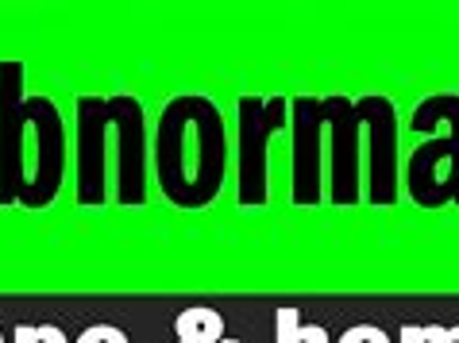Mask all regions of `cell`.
Instances as JSON below:
<instances>
[{
	"label": "cell",
	"instance_id": "52a82bcc",
	"mask_svg": "<svg viewBox=\"0 0 459 343\" xmlns=\"http://www.w3.org/2000/svg\"><path fill=\"white\" fill-rule=\"evenodd\" d=\"M355 116L367 128V197L390 205L398 197V112L386 97L355 100Z\"/></svg>",
	"mask_w": 459,
	"mask_h": 343
},
{
	"label": "cell",
	"instance_id": "277c9868",
	"mask_svg": "<svg viewBox=\"0 0 459 343\" xmlns=\"http://www.w3.org/2000/svg\"><path fill=\"white\" fill-rule=\"evenodd\" d=\"M293 112V205L309 209L321 201V177L328 155V193L333 205L359 201V155L363 124L355 116V100L348 97H298Z\"/></svg>",
	"mask_w": 459,
	"mask_h": 343
},
{
	"label": "cell",
	"instance_id": "7a4b0ae2",
	"mask_svg": "<svg viewBox=\"0 0 459 343\" xmlns=\"http://www.w3.org/2000/svg\"><path fill=\"white\" fill-rule=\"evenodd\" d=\"M108 193L120 205L147 197V120L135 97L78 100V205L97 209Z\"/></svg>",
	"mask_w": 459,
	"mask_h": 343
},
{
	"label": "cell",
	"instance_id": "ba28073f",
	"mask_svg": "<svg viewBox=\"0 0 459 343\" xmlns=\"http://www.w3.org/2000/svg\"><path fill=\"white\" fill-rule=\"evenodd\" d=\"M16 343H66L58 328H16Z\"/></svg>",
	"mask_w": 459,
	"mask_h": 343
},
{
	"label": "cell",
	"instance_id": "3957f363",
	"mask_svg": "<svg viewBox=\"0 0 459 343\" xmlns=\"http://www.w3.org/2000/svg\"><path fill=\"white\" fill-rule=\"evenodd\" d=\"M228 170L224 116L209 97H174L155 128V174L178 209H205L221 197Z\"/></svg>",
	"mask_w": 459,
	"mask_h": 343
},
{
	"label": "cell",
	"instance_id": "5b68a950",
	"mask_svg": "<svg viewBox=\"0 0 459 343\" xmlns=\"http://www.w3.org/2000/svg\"><path fill=\"white\" fill-rule=\"evenodd\" d=\"M410 132L425 135L405 162V189L420 209L459 205V93H437L420 100L410 116Z\"/></svg>",
	"mask_w": 459,
	"mask_h": 343
},
{
	"label": "cell",
	"instance_id": "9c48e42d",
	"mask_svg": "<svg viewBox=\"0 0 459 343\" xmlns=\"http://www.w3.org/2000/svg\"><path fill=\"white\" fill-rule=\"evenodd\" d=\"M78 343H127V336L124 332H117V328H89V332L78 339Z\"/></svg>",
	"mask_w": 459,
	"mask_h": 343
},
{
	"label": "cell",
	"instance_id": "8992f818",
	"mask_svg": "<svg viewBox=\"0 0 459 343\" xmlns=\"http://www.w3.org/2000/svg\"><path fill=\"white\" fill-rule=\"evenodd\" d=\"M282 97H239V205H263L271 182V135L286 124Z\"/></svg>",
	"mask_w": 459,
	"mask_h": 343
},
{
	"label": "cell",
	"instance_id": "6da1fadb",
	"mask_svg": "<svg viewBox=\"0 0 459 343\" xmlns=\"http://www.w3.org/2000/svg\"><path fill=\"white\" fill-rule=\"evenodd\" d=\"M23 62H0V205L43 209L66 174V128L50 97L23 93Z\"/></svg>",
	"mask_w": 459,
	"mask_h": 343
}]
</instances>
